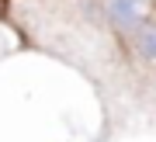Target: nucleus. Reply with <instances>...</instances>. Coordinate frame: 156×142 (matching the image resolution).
I'll use <instances>...</instances> for the list:
<instances>
[{
	"label": "nucleus",
	"mask_w": 156,
	"mask_h": 142,
	"mask_svg": "<svg viewBox=\"0 0 156 142\" xmlns=\"http://www.w3.org/2000/svg\"><path fill=\"white\" fill-rule=\"evenodd\" d=\"M111 17L118 28L135 31V28H142V4L139 0H111Z\"/></svg>",
	"instance_id": "nucleus-1"
},
{
	"label": "nucleus",
	"mask_w": 156,
	"mask_h": 142,
	"mask_svg": "<svg viewBox=\"0 0 156 142\" xmlns=\"http://www.w3.org/2000/svg\"><path fill=\"white\" fill-rule=\"evenodd\" d=\"M135 38H139V52L146 59H156V24H142Z\"/></svg>",
	"instance_id": "nucleus-2"
}]
</instances>
